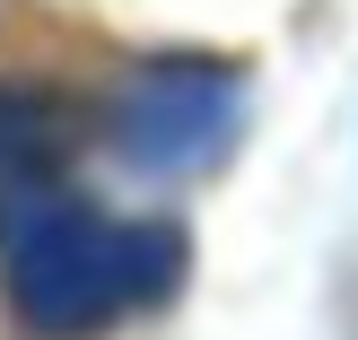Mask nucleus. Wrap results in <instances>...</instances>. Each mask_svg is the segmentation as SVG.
<instances>
[{"mask_svg": "<svg viewBox=\"0 0 358 340\" xmlns=\"http://www.w3.org/2000/svg\"><path fill=\"white\" fill-rule=\"evenodd\" d=\"M70 157H79V105L44 87H0V236H27L52 209Z\"/></svg>", "mask_w": 358, "mask_h": 340, "instance_id": "nucleus-3", "label": "nucleus"}, {"mask_svg": "<svg viewBox=\"0 0 358 340\" xmlns=\"http://www.w3.org/2000/svg\"><path fill=\"white\" fill-rule=\"evenodd\" d=\"M184 227L166 219H114L87 201H52L27 236L9 244V306L44 340H87L131 314L166 306L184 288Z\"/></svg>", "mask_w": 358, "mask_h": 340, "instance_id": "nucleus-1", "label": "nucleus"}, {"mask_svg": "<svg viewBox=\"0 0 358 340\" xmlns=\"http://www.w3.org/2000/svg\"><path fill=\"white\" fill-rule=\"evenodd\" d=\"M245 87L219 61H149L114 96V149L140 175H201L236 149Z\"/></svg>", "mask_w": 358, "mask_h": 340, "instance_id": "nucleus-2", "label": "nucleus"}]
</instances>
